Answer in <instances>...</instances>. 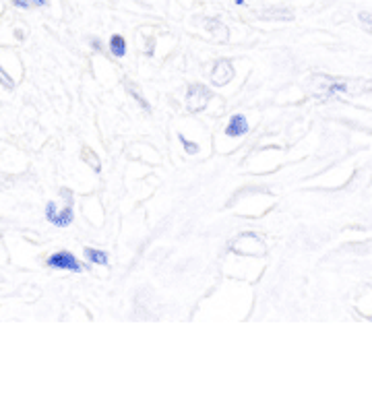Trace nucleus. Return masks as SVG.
<instances>
[{"mask_svg":"<svg viewBox=\"0 0 372 409\" xmlns=\"http://www.w3.org/2000/svg\"><path fill=\"white\" fill-rule=\"evenodd\" d=\"M73 217H75V213H73V200H68V203L64 205V209H58L54 200H50V203L46 205V219H48L50 223H54V226L66 227V226H71Z\"/></svg>","mask_w":372,"mask_h":409,"instance_id":"nucleus-1","label":"nucleus"},{"mask_svg":"<svg viewBox=\"0 0 372 409\" xmlns=\"http://www.w3.org/2000/svg\"><path fill=\"white\" fill-rule=\"evenodd\" d=\"M46 265L52 267V269H62V271H73V273L83 271V267H81V262L77 260V257L73 252H66V250H60L56 254H52V257L46 260Z\"/></svg>","mask_w":372,"mask_h":409,"instance_id":"nucleus-2","label":"nucleus"},{"mask_svg":"<svg viewBox=\"0 0 372 409\" xmlns=\"http://www.w3.org/2000/svg\"><path fill=\"white\" fill-rule=\"evenodd\" d=\"M209 97H211V91L207 87H203V85H192L188 89V93H186V106L190 107V112H199L207 106Z\"/></svg>","mask_w":372,"mask_h":409,"instance_id":"nucleus-3","label":"nucleus"},{"mask_svg":"<svg viewBox=\"0 0 372 409\" xmlns=\"http://www.w3.org/2000/svg\"><path fill=\"white\" fill-rule=\"evenodd\" d=\"M248 133V120L244 114H234L226 126V135L228 136H242Z\"/></svg>","mask_w":372,"mask_h":409,"instance_id":"nucleus-4","label":"nucleus"},{"mask_svg":"<svg viewBox=\"0 0 372 409\" xmlns=\"http://www.w3.org/2000/svg\"><path fill=\"white\" fill-rule=\"evenodd\" d=\"M232 75H234V71H232V64L228 62V60H221V62H217L215 68H213L211 81L215 85H226L232 79Z\"/></svg>","mask_w":372,"mask_h":409,"instance_id":"nucleus-5","label":"nucleus"},{"mask_svg":"<svg viewBox=\"0 0 372 409\" xmlns=\"http://www.w3.org/2000/svg\"><path fill=\"white\" fill-rule=\"evenodd\" d=\"M110 52H112L114 58H122L124 54H126V42H124L122 35L116 33V35L110 37Z\"/></svg>","mask_w":372,"mask_h":409,"instance_id":"nucleus-6","label":"nucleus"},{"mask_svg":"<svg viewBox=\"0 0 372 409\" xmlns=\"http://www.w3.org/2000/svg\"><path fill=\"white\" fill-rule=\"evenodd\" d=\"M85 257H87L91 262L95 265H108V254L102 250H95V248H85Z\"/></svg>","mask_w":372,"mask_h":409,"instance_id":"nucleus-7","label":"nucleus"},{"mask_svg":"<svg viewBox=\"0 0 372 409\" xmlns=\"http://www.w3.org/2000/svg\"><path fill=\"white\" fill-rule=\"evenodd\" d=\"M178 138L182 141V145H184V151L186 153H190V155H195V153H199V145H195L192 141H186L184 138V135H178Z\"/></svg>","mask_w":372,"mask_h":409,"instance_id":"nucleus-8","label":"nucleus"},{"mask_svg":"<svg viewBox=\"0 0 372 409\" xmlns=\"http://www.w3.org/2000/svg\"><path fill=\"white\" fill-rule=\"evenodd\" d=\"M83 157H85V161H89L91 167L95 169V172H99V161H97V157L93 155V153H91L89 149H83Z\"/></svg>","mask_w":372,"mask_h":409,"instance_id":"nucleus-9","label":"nucleus"},{"mask_svg":"<svg viewBox=\"0 0 372 409\" xmlns=\"http://www.w3.org/2000/svg\"><path fill=\"white\" fill-rule=\"evenodd\" d=\"M0 85H4L6 89H13V87H15V81L9 76V73L2 71V66H0Z\"/></svg>","mask_w":372,"mask_h":409,"instance_id":"nucleus-10","label":"nucleus"},{"mask_svg":"<svg viewBox=\"0 0 372 409\" xmlns=\"http://www.w3.org/2000/svg\"><path fill=\"white\" fill-rule=\"evenodd\" d=\"M126 87H128V91H130V95H133L135 99H139V104H141V106L145 107V110H149V104H147L145 99L141 97V93H139V89H135V87H133V85H130V83H126Z\"/></svg>","mask_w":372,"mask_h":409,"instance_id":"nucleus-11","label":"nucleus"},{"mask_svg":"<svg viewBox=\"0 0 372 409\" xmlns=\"http://www.w3.org/2000/svg\"><path fill=\"white\" fill-rule=\"evenodd\" d=\"M13 4L17 6V9H31V2H29V0H13Z\"/></svg>","mask_w":372,"mask_h":409,"instance_id":"nucleus-12","label":"nucleus"},{"mask_svg":"<svg viewBox=\"0 0 372 409\" xmlns=\"http://www.w3.org/2000/svg\"><path fill=\"white\" fill-rule=\"evenodd\" d=\"M31 6H48V0H29Z\"/></svg>","mask_w":372,"mask_h":409,"instance_id":"nucleus-13","label":"nucleus"}]
</instances>
